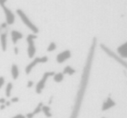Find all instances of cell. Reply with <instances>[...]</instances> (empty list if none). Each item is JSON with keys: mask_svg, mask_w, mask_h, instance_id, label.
<instances>
[{"mask_svg": "<svg viewBox=\"0 0 127 118\" xmlns=\"http://www.w3.org/2000/svg\"><path fill=\"white\" fill-rule=\"evenodd\" d=\"M17 14L19 16V17L21 18V20L23 21V23H24V24L26 25L27 27L29 28V29H30L32 32H33L34 34H37L39 32V29L38 28H37L36 26H35V24H33V23L31 22V21L30 20V18H29L28 17L26 16V14L24 13V11H23L21 9H17Z\"/></svg>", "mask_w": 127, "mask_h": 118, "instance_id": "obj_1", "label": "cell"}, {"mask_svg": "<svg viewBox=\"0 0 127 118\" xmlns=\"http://www.w3.org/2000/svg\"><path fill=\"white\" fill-rule=\"evenodd\" d=\"M37 36L35 34H30L28 35L26 38L27 43H28V48H27V53H28L29 58H33L35 54V52H36V47L34 43V40L36 39Z\"/></svg>", "mask_w": 127, "mask_h": 118, "instance_id": "obj_2", "label": "cell"}, {"mask_svg": "<svg viewBox=\"0 0 127 118\" xmlns=\"http://www.w3.org/2000/svg\"><path fill=\"white\" fill-rule=\"evenodd\" d=\"M6 2L7 0H0V6L3 8V10L4 12L5 18H6V24L9 25H11L15 22V15H14V13L10 9L5 6V3Z\"/></svg>", "mask_w": 127, "mask_h": 118, "instance_id": "obj_3", "label": "cell"}, {"mask_svg": "<svg viewBox=\"0 0 127 118\" xmlns=\"http://www.w3.org/2000/svg\"><path fill=\"white\" fill-rule=\"evenodd\" d=\"M55 75V72L54 71H46L43 75H42V78L40 79V81L37 83L36 86H35V92L37 94L42 93V90L44 89L46 85V81L48 80V78H49L50 76H54Z\"/></svg>", "mask_w": 127, "mask_h": 118, "instance_id": "obj_4", "label": "cell"}, {"mask_svg": "<svg viewBox=\"0 0 127 118\" xmlns=\"http://www.w3.org/2000/svg\"><path fill=\"white\" fill-rule=\"evenodd\" d=\"M49 60L47 56H43V57H35L30 64L25 67V72L26 74H30L31 72L32 69L37 65V64H40V63H46V62Z\"/></svg>", "mask_w": 127, "mask_h": 118, "instance_id": "obj_5", "label": "cell"}, {"mask_svg": "<svg viewBox=\"0 0 127 118\" xmlns=\"http://www.w3.org/2000/svg\"><path fill=\"white\" fill-rule=\"evenodd\" d=\"M71 57V52L70 50H65V51L62 52L59 54H57L56 56V61L59 64H62L63 62H65L67 60H68Z\"/></svg>", "mask_w": 127, "mask_h": 118, "instance_id": "obj_6", "label": "cell"}, {"mask_svg": "<svg viewBox=\"0 0 127 118\" xmlns=\"http://www.w3.org/2000/svg\"><path fill=\"white\" fill-rule=\"evenodd\" d=\"M113 106H115V102H114L111 97H107L106 100L103 103V105H102V110H109V109L112 108Z\"/></svg>", "mask_w": 127, "mask_h": 118, "instance_id": "obj_7", "label": "cell"}, {"mask_svg": "<svg viewBox=\"0 0 127 118\" xmlns=\"http://www.w3.org/2000/svg\"><path fill=\"white\" fill-rule=\"evenodd\" d=\"M10 35H11V41L14 44H16L17 42V41H19L24 37L23 34L19 31H17V30H12Z\"/></svg>", "mask_w": 127, "mask_h": 118, "instance_id": "obj_8", "label": "cell"}, {"mask_svg": "<svg viewBox=\"0 0 127 118\" xmlns=\"http://www.w3.org/2000/svg\"><path fill=\"white\" fill-rule=\"evenodd\" d=\"M119 54L120 55L122 58H127V42H125L124 44L120 45L117 49Z\"/></svg>", "mask_w": 127, "mask_h": 118, "instance_id": "obj_9", "label": "cell"}, {"mask_svg": "<svg viewBox=\"0 0 127 118\" xmlns=\"http://www.w3.org/2000/svg\"><path fill=\"white\" fill-rule=\"evenodd\" d=\"M0 43H1V48L3 52L6 51L7 48V32L0 35Z\"/></svg>", "mask_w": 127, "mask_h": 118, "instance_id": "obj_10", "label": "cell"}, {"mask_svg": "<svg viewBox=\"0 0 127 118\" xmlns=\"http://www.w3.org/2000/svg\"><path fill=\"white\" fill-rule=\"evenodd\" d=\"M11 75L13 79H17L19 76V70H18V67H17L16 64H13L11 66Z\"/></svg>", "mask_w": 127, "mask_h": 118, "instance_id": "obj_11", "label": "cell"}, {"mask_svg": "<svg viewBox=\"0 0 127 118\" xmlns=\"http://www.w3.org/2000/svg\"><path fill=\"white\" fill-rule=\"evenodd\" d=\"M64 78V74L62 72H58V73H55L54 75V80L57 83H60L63 80Z\"/></svg>", "mask_w": 127, "mask_h": 118, "instance_id": "obj_12", "label": "cell"}, {"mask_svg": "<svg viewBox=\"0 0 127 118\" xmlns=\"http://www.w3.org/2000/svg\"><path fill=\"white\" fill-rule=\"evenodd\" d=\"M63 74H68V75H73L74 73H75V70L73 67H71L70 66H67L63 70Z\"/></svg>", "mask_w": 127, "mask_h": 118, "instance_id": "obj_13", "label": "cell"}, {"mask_svg": "<svg viewBox=\"0 0 127 118\" xmlns=\"http://www.w3.org/2000/svg\"><path fill=\"white\" fill-rule=\"evenodd\" d=\"M12 88H13V85L12 83H8L6 86V89H5V95L6 96H10V94H11V91H12Z\"/></svg>", "mask_w": 127, "mask_h": 118, "instance_id": "obj_14", "label": "cell"}, {"mask_svg": "<svg viewBox=\"0 0 127 118\" xmlns=\"http://www.w3.org/2000/svg\"><path fill=\"white\" fill-rule=\"evenodd\" d=\"M42 111L43 112V114L46 116L47 117H51V113H50V108L49 106H42Z\"/></svg>", "mask_w": 127, "mask_h": 118, "instance_id": "obj_15", "label": "cell"}, {"mask_svg": "<svg viewBox=\"0 0 127 118\" xmlns=\"http://www.w3.org/2000/svg\"><path fill=\"white\" fill-rule=\"evenodd\" d=\"M42 106H43V104H42V103H39V104L36 106V108H35V110H34V111L31 113V114H32V116H33V117H35V115H37V114L40 113V112L42 111Z\"/></svg>", "mask_w": 127, "mask_h": 118, "instance_id": "obj_16", "label": "cell"}, {"mask_svg": "<svg viewBox=\"0 0 127 118\" xmlns=\"http://www.w3.org/2000/svg\"><path fill=\"white\" fill-rule=\"evenodd\" d=\"M55 49H56V44H55V42H50L49 45V47H48V48H47V51L48 52H52Z\"/></svg>", "mask_w": 127, "mask_h": 118, "instance_id": "obj_17", "label": "cell"}, {"mask_svg": "<svg viewBox=\"0 0 127 118\" xmlns=\"http://www.w3.org/2000/svg\"><path fill=\"white\" fill-rule=\"evenodd\" d=\"M4 84V78L3 77H0V88Z\"/></svg>", "mask_w": 127, "mask_h": 118, "instance_id": "obj_18", "label": "cell"}, {"mask_svg": "<svg viewBox=\"0 0 127 118\" xmlns=\"http://www.w3.org/2000/svg\"><path fill=\"white\" fill-rule=\"evenodd\" d=\"M18 101H19V98L18 97H12L10 103H17Z\"/></svg>", "mask_w": 127, "mask_h": 118, "instance_id": "obj_19", "label": "cell"}, {"mask_svg": "<svg viewBox=\"0 0 127 118\" xmlns=\"http://www.w3.org/2000/svg\"><path fill=\"white\" fill-rule=\"evenodd\" d=\"M12 118H26L24 116H23V115H21V114H19V115H17V116H15V117H13Z\"/></svg>", "mask_w": 127, "mask_h": 118, "instance_id": "obj_20", "label": "cell"}, {"mask_svg": "<svg viewBox=\"0 0 127 118\" xmlns=\"http://www.w3.org/2000/svg\"><path fill=\"white\" fill-rule=\"evenodd\" d=\"M34 85V82L33 81H29L28 82V85H27V87H29V88H30V87H32V85Z\"/></svg>", "mask_w": 127, "mask_h": 118, "instance_id": "obj_21", "label": "cell"}, {"mask_svg": "<svg viewBox=\"0 0 127 118\" xmlns=\"http://www.w3.org/2000/svg\"><path fill=\"white\" fill-rule=\"evenodd\" d=\"M5 102H6L5 98H0V103H1V104H4Z\"/></svg>", "mask_w": 127, "mask_h": 118, "instance_id": "obj_22", "label": "cell"}, {"mask_svg": "<svg viewBox=\"0 0 127 118\" xmlns=\"http://www.w3.org/2000/svg\"><path fill=\"white\" fill-rule=\"evenodd\" d=\"M7 26H8V24H7L6 23H3V24H1V28H5Z\"/></svg>", "mask_w": 127, "mask_h": 118, "instance_id": "obj_23", "label": "cell"}, {"mask_svg": "<svg viewBox=\"0 0 127 118\" xmlns=\"http://www.w3.org/2000/svg\"><path fill=\"white\" fill-rule=\"evenodd\" d=\"M14 53H15V54H18V48L17 47H15V48H14Z\"/></svg>", "mask_w": 127, "mask_h": 118, "instance_id": "obj_24", "label": "cell"}, {"mask_svg": "<svg viewBox=\"0 0 127 118\" xmlns=\"http://www.w3.org/2000/svg\"><path fill=\"white\" fill-rule=\"evenodd\" d=\"M5 107H6V106H5L4 104H1V106H0V110H4V108H5Z\"/></svg>", "mask_w": 127, "mask_h": 118, "instance_id": "obj_25", "label": "cell"}]
</instances>
